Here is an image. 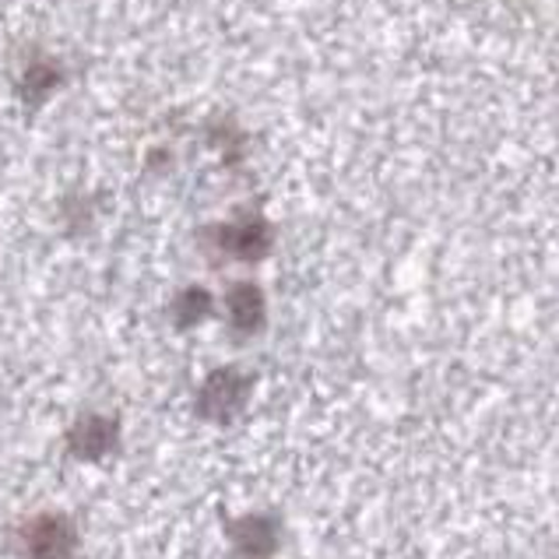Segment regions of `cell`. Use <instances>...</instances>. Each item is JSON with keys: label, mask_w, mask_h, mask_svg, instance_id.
<instances>
[{"label": "cell", "mask_w": 559, "mask_h": 559, "mask_svg": "<svg viewBox=\"0 0 559 559\" xmlns=\"http://www.w3.org/2000/svg\"><path fill=\"white\" fill-rule=\"evenodd\" d=\"M229 542L243 559H267L278 549V521L271 514H247L229 524Z\"/></svg>", "instance_id": "3957f363"}, {"label": "cell", "mask_w": 559, "mask_h": 559, "mask_svg": "<svg viewBox=\"0 0 559 559\" xmlns=\"http://www.w3.org/2000/svg\"><path fill=\"white\" fill-rule=\"evenodd\" d=\"M14 559H74L82 549V532L63 510H39L11 532Z\"/></svg>", "instance_id": "6da1fadb"}, {"label": "cell", "mask_w": 559, "mask_h": 559, "mask_svg": "<svg viewBox=\"0 0 559 559\" xmlns=\"http://www.w3.org/2000/svg\"><path fill=\"white\" fill-rule=\"evenodd\" d=\"M239 405H243V388H236V377L215 373L204 383L198 408H201V415H207V419H233V412Z\"/></svg>", "instance_id": "277c9868"}, {"label": "cell", "mask_w": 559, "mask_h": 559, "mask_svg": "<svg viewBox=\"0 0 559 559\" xmlns=\"http://www.w3.org/2000/svg\"><path fill=\"white\" fill-rule=\"evenodd\" d=\"M120 443V426L109 415H82L68 429V451L78 461H103Z\"/></svg>", "instance_id": "7a4b0ae2"}]
</instances>
